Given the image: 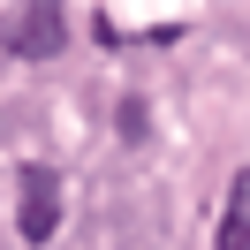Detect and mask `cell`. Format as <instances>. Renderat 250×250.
<instances>
[{
	"instance_id": "cell-1",
	"label": "cell",
	"mask_w": 250,
	"mask_h": 250,
	"mask_svg": "<svg viewBox=\"0 0 250 250\" xmlns=\"http://www.w3.org/2000/svg\"><path fill=\"white\" fill-rule=\"evenodd\" d=\"M16 228H23V243H46L61 228V174L53 167H23L16 174Z\"/></svg>"
},
{
	"instance_id": "cell-2",
	"label": "cell",
	"mask_w": 250,
	"mask_h": 250,
	"mask_svg": "<svg viewBox=\"0 0 250 250\" xmlns=\"http://www.w3.org/2000/svg\"><path fill=\"white\" fill-rule=\"evenodd\" d=\"M61 38H68V23H61V8L53 0H31L16 23H8V53H23V61H53L61 53Z\"/></svg>"
},
{
	"instance_id": "cell-3",
	"label": "cell",
	"mask_w": 250,
	"mask_h": 250,
	"mask_svg": "<svg viewBox=\"0 0 250 250\" xmlns=\"http://www.w3.org/2000/svg\"><path fill=\"white\" fill-rule=\"evenodd\" d=\"M220 250H250V174L235 182V197H228V220H220Z\"/></svg>"
}]
</instances>
